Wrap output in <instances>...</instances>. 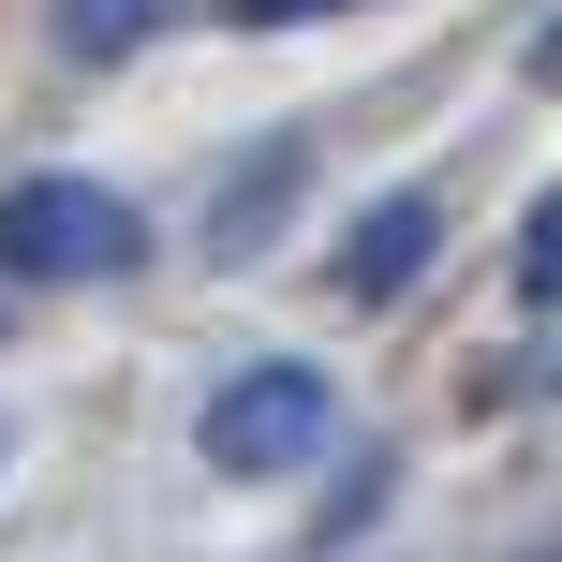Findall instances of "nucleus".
<instances>
[{"label": "nucleus", "mask_w": 562, "mask_h": 562, "mask_svg": "<svg viewBox=\"0 0 562 562\" xmlns=\"http://www.w3.org/2000/svg\"><path fill=\"white\" fill-rule=\"evenodd\" d=\"M193 445H207V474H237V488L311 474V459L340 445V385H326L311 356H252V370H223V385H207Z\"/></svg>", "instance_id": "obj_1"}, {"label": "nucleus", "mask_w": 562, "mask_h": 562, "mask_svg": "<svg viewBox=\"0 0 562 562\" xmlns=\"http://www.w3.org/2000/svg\"><path fill=\"white\" fill-rule=\"evenodd\" d=\"M0 267L15 281H119L148 267V207L104 178H15L0 193Z\"/></svg>", "instance_id": "obj_2"}, {"label": "nucleus", "mask_w": 562, "mask_h": 562, "mask_svg": "<svg viewBox=\"0 0 562 562\" xmlns=\"http://www.w3.org/2000/svg\"><path fill=\"white\" fill-rule=\"evenodd\" d=\"M445 252V193H385L356 237H340V296L356 311H385V296H415V267Z\"/></svg>", "instance_id": "obj_3"}, {"label": "nucleus", "mask_w": 562, "mask_h": 562, "mask_svg": "<svg viewBox=\"0 0 562 562\" xmlns=\"http://www.w3.org/2000/svg\"><path fill=\"white\" fill-rule=\"evenodd\" d=\"M164 15H178V0H59V45H75V59H134Z\"/></svg>", "instance_id": "obj_4"}, {"label": "nucleus", "mask_w": 562, "mask_h": 562, "mask_svg": "<svg viewBox=\"0 0 562 562\" xmlns=\"http://www.w3.org/2000/svg\"><path fill=\"white\" fill-rule=\"evenodd\" d=\"M237 30H281V15H340V0H223Z\"/></svg>", "instance_id": "obj_5"}]
</instances>
